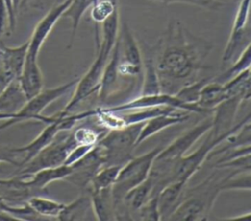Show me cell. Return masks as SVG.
Here are the masks:
<instances>
[{
    "label": "cell",
    "instance_id": "24",
    "mask_svg": "<svg viewBox=\"0 0 251 221\" xmlns=\"http://www.w3.org/2000/svg\"><path fill=\"white\" fill-rule=\"evenodd\" d=\"M91 211L92 205L89 193L87 191H81V194L75 200L68 204L65 203L57 220H86L90 218L89 214Z\"/></svg>",
    "mask_w": 251,
    "mask_h": 221
},
{
    "label": "cell",
    "instance_id": "34",
    "mask_svg": "<svg viewBox=\"0 0 251 221\" xmlns=\"http://www.w3.org/2000/svg\"><path fill=\"white\" fill-rule=\"evenodd\" d=\"M134 219L138 220H160L157 197H151L135 213Z\"/></svg>",
    "mask_w": 251,
    "mask_h": 221
},
{
    "label": "cell",
    "instance_id": "36",
    "mask_svg": "<svg viewBox=\"0 0 251 221\" xmlns=\"http://www.w3.org/2000/svg\"><path fill=\"white\" fill-rule=\"evenodd\" d=\"M22 161V155L16 151L15 147L0 145V163H9L20 166Z\"/></svg>",
    "mask_w": 251,
    "mask_h": 221
},
{
    "label": "cell",
    "instance_id": "32",
    "mask_svg": "<svg viewBox=\"0 0 251 221\" xmlns=\"http://www.w3.org/2000/svg\"><path fill=\"white\" fill-rule=\"evenodd\" d=\"M108 130L104 127L94 128L90 126H79L72 131L74 139L77 145H96L97 142L103 137Z\"/></svg>",
    "mask_w": 251,
    "mask_h": 221
},
{
    "label": "cell",
    "instance_id": "43",
    "mask_svg": "<svg viewBox=\"0 0 251 221\" xmlns=\"http://www.w3.org/2000/svg\"><path fill=\"white\" fill-rule=\"evenodd\" d=\"M63 0H55V3H60V2H62Z\"/></svg>",
    "mask_w": 251,
    "mask_h": 221
},
{
    "label": "cell",
    "instance_id": "37",
    "mask_svg": "<svg viewBox=\"0 0 251 221\" xmlns=\"http://www.w3.org/2000/svg\"><path fill=\"white\" fill-rule=\"evenodd\" d=\"M94 146H92V145H77V146H75L69 153L64 164L68 165V166L73 165L74 163L78 161L80 158H82Z\"/></svg>",
    "mask_w": 251,
    "mask_h": 221
},
{
    "label": "cell",
    "instance_id": "18",
    "mask_svg": "<svg viewBox=\"0 0 251 221\" xmlns=\"http://www.w3.org/2000/svg\"><path fill=\"white\" fill-rule=\"evenodd\" d=\"M120 60V41L119 37L114 45V48L110 54V57L105 65L103 73L100 80L99 90L97 92L100 102H105L116 89V84L119 78V66Z\"/></svg>",
    "mask_w": 251,
    "mask_h": 221
},
{
    "label": "cell",
    "instance_id": "41",
    "mask_svg": "<svg viewBox=\"0 0 251 221\" xmlns=\"http://www.w3.org/2000/svg\"><path fill=\"white\" fill-rule=\"evenodd\" d=\"M225 220H229V221H250L251 220V213L250 212H246V213L241 214V215L225 218Z\"/></svg>",
    "mask_w": 251,
    "mask_h": 221
},
{
    "label": "cell",
    "instance_id": "27",
    "mask_svg": "<svg viewBox=\"0 0 251 221\" xmlns=\"http://www.w3.org/2000/svg\"><path fill=\"white\" fill-rule=\"evenodd\" d=\"M27 203L30 207L40 216L49 220L50 218L58 217L59 213L63 209L65 203L46 198L41 195L32 196L27 199Z\"/></svg>",
    "mask_w": 251,
    "mask_h": 221
},
{
    "label": "cell",
    "instance_id": "4",
    "mask_svg": "<svg viewBox=\"0 0 251 221\" xmlns=\"http://www.w3.org/2000/svg\"><path fill=\"white\" fill-rule=\"evenodd\" d=\"M77 80L78 78H74L71 81L56 87L43 88L37 95L28 99L21 110L13 113L10 118L1 124L0 131L13 126L16 123L26 120H36L45 124L54 121L57 118V113L52 115H43L42 111L53 102L66 95L72 88H75Z\"/></svg>",
    "mask_w": 251,
    "mask_h": 221
},
{
    "label": "cell",
    "instance_id": "26",
    "mask_svg": "<svg viewBox=\"0 0 251 221\" xmlns=\"http://www.w3.org/2000/svg\"><path fill=\"white\" fill-rule=\"evenodd\" d=\"M92 5V0H71L68 8L64 12L62 18H67L71 20L72 25H71V37L68 44V49H71L75 35L76 30L78 28L80 20L83 16V14L86 12L88 8Z\"/></svg>",
    "mask_w": 251,
    "mask_h": 221
},
{
    "label": "cell",
    "instance_id": "16",
    "mask_svg": "<svg viewBox=\"0 0 251 221\" xmlns=\"http://www.w3.org/2000/svg\"><path fill=\"white\" fill-rule=\"evenodd\" d=\"M18 80L27 100L37 95L43 89V74L38 65V58H34L26 54L25 64Z\"/></svg>",
    "mask_w": 251,
    "mask_h": 221
},
{
    "label": "cell",
    "instance_id": "21",
    "mask_svg": "<svg viewBox=\"0 0 251 221\" xmlns=\"http://www.w3.org/2000/svg\"><path fill=\"white\" fill-rule=\"evenodd\" d=\"M26 101L19 80H13L0 94V120L10 118L13 113L22 109Z\"/></svg>",
    "mask_w": 251,
    "mask_h": 221
},
{
    "label": "cell",
    "instance_id": "39",
    "mask_svg": "<svg viewBox=\"0 0 251 221\" xmlns=\"http://www.w3.org/2000/svg\"><path fill=\"white\" fill-rule=\"evenodd\" d=\"M17 78L0 66V94L8 87V85Z\"/></svg>",
    "mask_w": 251,
    "mask_h": 221
},
{
    "label": "cell",
    "instance_id": "38",
    "mask_svg": "<svg viewBox=\"0 0 251 221\" xmlns=\"http://www.w3.org/2000/svg\"><path fill=\"white\" fill-rule=\"evenodd\" d=\"M8 25H9L8 11L3 0H0V40L2 36L5 34V32L8 31Z\"/></svg>",
    "mask_w": 251,
    "mask_h": 221
},
{
    "label": "cell",
    "instance_id": "23",
    "mask_svg": "<svg viewBox=\"0 0 251 221\" xmlns=\"http://www.w3.org/2000/svg\"><path fill=\"white\" fill-rule=\"evenodd\" d=\"M226 89L223 83L213 80L207 82L200 91V95L196 104L210 113H213L214 109L226 99H229Z\"/></svg>",
    "mask_w": 251,
    "mask_h": 221
},
{
    "label": "cell",
    "instance_id": "11",
    "mask_svg": "<svg viewBox=\"0 0 251 221\" xmlns=\"http://www.w3.org/2000/svg\"><path fill=\"white\" fill-rule=\"evenodd\" d=\"M250 0H240L232 23L229 38L223 53L224 60H230L250 44L251 32L248 23Z\"/></svg>",
    "mask_w": 251,
    "mask_h": 221
},
{
    "label": "cell",
    "instance_id": "13",
    "mask_svg": "<svg viewBox=\"0 0 251 221\" xmlns=\"http://www.w3.org/2000/svg\"><path fill=\"white\" fill-rule=\"evenodd\" d=\"M71 0H63L60 3H55L43 16V18L36 23L31 36L28 39V56L38 58L41 47L45 43L58 21L62 18Z\"/></svg>",
    "mask_w": 251,
    "mask_h": 221
},
{
    "label": "cell",
    "instance_id": "22",
    "mask_svg": "<svg viewBox=\"0 0 251 221\" xmlns=\"http://www.w3.org/2000/svg\"><path fill=\"white\" fill-rule=\"evenodd\" d=\"M88 193L90 196L93 215L96 220H116L112 187Z\"/></svg>",
    "mask_w": 251,
    "mask_h": 221
},
{
    "label": "cell",
    "instance_id": "8",
    "mask_svg": "<svg viewBox=\"0 0 251 221\" xmlns=\"http://www.w3.org/2000/svg\"><path fill=\"white\" fill-rule=\"evenodd\" d=\"M110 54L111 52H108L103 46H98L96 49L95 60L86 70V72L78 78L77 83L75 86L73 97L62 110L64 112L71 113L72 110L81 101L98 92L103 69L110 57Z\"/></svg>",
    "mask_w": 251,
    "mask_h": 221
},
{
    "label": "cell",
    "instance_id": "2",
    "mask_svg": "<svg viewBox=\"0 0 251 221\" xmlns=\"http://www.w3.org/2000/svg\"><path fill=\"white\" fill-rule=\"evenodd\" d=\"M227 175L213 172L196 186H186L182 199L169 220H208L219 195L226 191Z\"/></svg>",
    "mask_w": 251,
    "mask_h": 221
},
{
    "label": "cell",
    "instance_id": "40",
    "mask_svg": "<svg viewBox=\"0 0 251 221\" xmlns=\"http://www.w3.org/2000/svg\"><path fill=\"white\" fill-rule=\"evenodd\" d=\"M43 8H44V4L42 0H21L19 10H25V9L42 10Z\"/></svg>",
    "mask_w": 251,
    "mask_h": 221
},
{
    "label": "cell",
    "instance_id": "1",
    "mask_svg": "<svg viewBox=\"0 0 251 221\" xmlns=\"http://www.w3.org/2000/svg\"><path fill=\"white\" fill-rule=\"evenodd\" d=\"M212 49L209 41L190 32L179 20L171 19L158 42L157 58H152L161 92L176 95L196 81Z\"/></svg>",
    "mask_w": 251,
    "mask_h": 221
},
{
    "label": "cell",
    "instance_id": "14",
    "mask_svg": "<svg viewBox=\"0 0 251 221\" xmlns=\"http://www.w3.org/2000/svg\"><path fill=\"white\" fill-rule=\"evenodd\" d=\"M178 110H176L174 111L162 113L146 120L136 140V147L143 143L146 139L154 136L155 134L161 132L162 130L189 119L190 112H183L184 110L180 112Z\"/></svg>",
    "mask_w": 251,
    "mask_h": 221
},
{
    "label": "cell",
    "instance_id": "3",
    "mask_svg": "<svg viewBox=\"0 0 251 221\" xmlns=\"http://www.w3.org/2000/svg\"><path fill=\"white\" fill-rule=\"evenodd\" d=\"M163 148V146H157L141 155L133 156L121 167L118 177L112 186L116 220L132 219L129 210L124 202V199L131 189L148 177L154 158Z\"/></svg>",
    "mask_w": 251,
    "mask_h": 221
},
{
    "label": "cell",
    "instance_id": "25",
    "mask_svg": "<svg viewBox=\"0 0 251 221\" xmlns=\"http://www.w3.org/2000/svg\"><path fill=\"white\" fill-rule=\"evenodd\" d=\"M153 196V185L151 180L147 177L142 183L131 189L125 197L124 202L129 210L132 220L136 211Z\"/></svg>",
    "mask_w": 251,
    "mask_h": 221
},
{
    "label": "cell",
    "instance_id": "19",
    "mask_svg": "<svg viewBox=\"0 0 251 221\" xmlns=\"http://www.w3.org/2000/svg\"><path fill=\"white\" fill-rule=\"evenodd\" d=\"M27 48L28 40L16 47H9L0 42V66L17 79L22 72Z\"/></svg>",
    "mask_w": 251,
    "mask_h": 221
},
{
    "label": "cell",
    "instance_id": "5",
    "mask_svg": "<svg viewBox=\"0 0 251 221\" xmlns=\"http://www.w3.org/2000/svg\"><path fill=\"white\" fill-rule=\"evenodd\" d=\"M144 122L126 125L120 129L108 130L97 144L105 153V165L126 164L133 157L136 140Z\"/></svg>",
    "mask_w": 251,
    "mask_h": 221
},
{
    "label": "cell",
    "instance_id": "44",
    "mask_svg": "<svg viewBox=\"0 0 251 221\" xmlns=\"http://www.w3.org/2000/svg\"><path fill=\"white\" fill-rule=\"evenodd\" d=\"M95 1H96V0H92V3H94V2H95Z\"/></svg>",
    "mask_w": 251,
    "mask_h": 221
},
{
    "label": "cell",
    "instance_id": "31",
    "mask_svg": "<svg viewBox=\"0 0 251 221\" xmlns=\"http://www.w3.org/2000/svg\"><path fill=\"white\" fill-rule=\"evenodd\" d=\"M118 8V0H96L90 6V18L96 24H101Z\"/></svg>",
    "mask_w": 251,
    "mask_h": 221
},
{
    "label": "cell",
    "instance_id": "45",
    "mask_svg": "<svg viewBox=\"0 0 251 221\" xmlns=\"http://www.w3.org/2000/svg\"><path fill=\"white\" fill-rule=\"evenodd\" d=\"M220 1H222V2H225V0H220Z\"/></svg>",
    "mask_w": 251,
    "mask_h": 221
},
{
    "label": "cell",
    "instance_id": "17",
    "mask_svg": "<svg viewBox=\"0 0 251 221\" xmlns=\"http://www.w3.org/2000/svg\"><path fill=\"white\" fill-rule=\"evenodd\" d=\"M120 62L137 67H142L141 50L131 28L125 22L120 24Z\"/></svg>",
    "mask_w": 251,
    "mask_h": 221
},
{
    "label": "cell",
    "instance_id": "42",
    "mask_svg": "<svg viewBox=\"0 0 251 221\" xmlns=\"http://www.w3.org/2000/svg\"><path fill=\"white\" fill-rule=\"evenodd\" d=\"M7 180H8V179H0V185H2V184H4L5 182H7Z\"/></svg>",
    "mask_w": 251,
    "mask_h": 221
},
{
    "label": "cell",
    "instance_id": "15",
    "mask_svg": "<svg viewBox=\"0 0 251 221\" xmlns=\"http://www.w3.org/2000/svg\"><path fill=\"white\" fill-rule=\"evenodd\" d=\"M187 185L188 182L177 180L166 185L160 191L157 197V206L160 220L170 219V216L180 203Z\"/></svg>",
    "mask_w": 251,
    "mask_h": 221
},
{
    "label": "cell",
    "instance_id": "28",
    "mask_svg": "<svg viewBox=\"0 0 251 221\" xmlns=\"http://www.w3.org/2000/svg\"><path fill=\"white\" fill-rule=\"evenodd\" d=\"M161 93V86L155 64L152 58H146L142 64L141 96Z\"/></svg>",
    "mask_w": 251,
    "mask_h": 221
},
{
    "label": "cell",
    "instance_id": "35",
    "mask_svg": "<svg viewBox=\"0 0 251 221\" xmlns=\"http://www.w3.org/2000/svg\"><path fill=\"white\" fill-rule=\"evenodd\" d=\"M151 1L160 2L167 5L176 4V3L188 4V5L197 6L203 9H208V10H219L224 6V2L220 0H151Z\"/></svg>",
    "mask_w": 251,
    "mask_h": 221
},
{
    "label": "cell",
    "instance_id": "9",
    "mask_svg": "<svg viewBox=\"0 0 251 221\" xmlns=\"http://www.w3.org/2000/svg\"><path fill=\"white\" fill-rule=\"evenodd\" d=\"M213 126V115L208 114V116L198 122L196 125L188 129L186 132L175 139L167 147H164L161 152L156 155V159L162 160L173 165L186 155L190 148L203 136L205 135Z\"/></svg>",
    "mask_w": 251,
    "mask_h": 221
},
{
    "label": "cell",
    "instance_id": "12",
    "mask_svg": "<svg viewBox=\"0 0 251 221\" xmlns=\"http://www.w3.org/2000/svg\"><path fill=\"white\" fill-rule=\"evenodd\" d=\"M103 166H105V153L96 144L82 158L71 165L72 173L66 178V181L84 191L96 172Z\"/></svg>",
    "mask_w": 251,
    "mask_h": 221
},
{
    "label": "cell",
    "instance_id": "20",
    "mask_svg": "<svg viewBox=\"0 0 251 221\" xmlns=\"http://www.w3.org/2000/svg\"><path fill=\"white\" fill-rule=\"evenodd\" d=\"M72 173V167L62 164L56 167L44 168L36 171L25 179L30 187H32L39 195L46 193V187L55 181L66 180V178Z\"/></svg>",
    "mask_w": 251,
    "mask_h": 221
},
{
    "label": "cell",
    "instance_id": "30",
    "mask_svg": "<svg viewBox=\"0 0 251 221\" xmlns=\"http://www.w3.org/2000/svg\"><path fill=\"white\" fill-rule=\"evenodd\" d=\"M250 49H251V44L247 45L242 50V52L238 55L236 61L226 70H225L220 75L213 77V80L218 81L220 83H224L228 79L232 78L233 76H235L236 74L240 73L241 71H244L245 69L250 68V63H251Z\"/></svg>",
    "mask_w": 251,
    "mask_h": 221
},
{
    "label": "cell",
    "instance_id": "10",
    "mask_svg": "<svg viewBox=\"0 0 251 221\" xmlns=\"http://www.w3.org/2000/svg\"><path fill=\"white\" fill-rule=\"evenodd\" d=\"M158 106H168L177 110H181L188 112H196V113H204V114H211L206 110L199 107L196 103L195 104H187L182 102L178 99L176 95H170L166 93H159L155 95H147V96H139L131 101L126 103H123L117 106L112 107H103L107 110L111 111H126L132 110L137 109H144V108H151V107H158Z\"/></svg>",
    "mask_w": 251,
    "mask_h": 221
},
{
    "label": "cell",
    "instance_id": "7",
    "mask_svg": "<svg viewBox=\"0 0 251 221\" xmlns=\"http://www.w3.org/2000/svg\"><path fill=\"white\" fill-rule=\"evenodd\" d=\"M251 114L248 113L242 120H240L238 123L234 124L232 128L227 130L226 132L215 135L212 130L210 129L206 134V138L204 142L201 144L197 150L194 152L183 155L175 165L173 170V182L174 181H186L188 182L189 179L197 172L204 161L208 158L209 154L218 147L222 142H224L230 134L236 132L238 129H240L246 122L250 121Z\"/></svg>",
    "mask_w": 251,
    "mask_h": 221
},
{
    "label": "cell",
    "instance_id": "33",
    "mask_svg": "<svg viewBox=\"0 0 251 221\" xmlns=\"http://www.w3.org/2000/svg\"><path fill=\"white\" fill-rule=\"evenodd\" d=\"M213 77H203L200 79H197L196 81L184 86L181 88L176 96L180 99L182 102L187 104H195L198 101L200 91L203 88V86L209 82Z\"/></svg>",
    "mask_w": 251,
    "mask_h": 221
},
{
    "label": "cell",
    "instance_id": "6",
    "mask_svg": "<svg viewBox=\"0 0 251 221\" xmlns=\"http://www.w3.org/2000/svg\"><path fill=\"white\" fill-rule=\"evenodd\" d=\"M69 131L71 130L60 131L50 144L43 148L26 163L18 167L14 176L26 178L38 170L64 164L69 153L77 146L73 133Z\"/></svg>",
    "mask_w": 251,
    "mask_h": 221
},
{
    "label": "cell",
    "instance_id": "29",
    "mask_svg": "<svg viewBox=\"0 0 251 221\" xmlns=\"http://www.w3.org/2000/svg\"><path fill=\"white\" fill-rule=\"evenodd\" d=\"M121 167L122 166L120 165L103 166L96 172V174L91 179L88 187L84 191L92 192V191H97V190L112 187L118 177Z\"/></svg>",
    "mask_w": 251,
    "mask_h": 221
}]
</instances>
